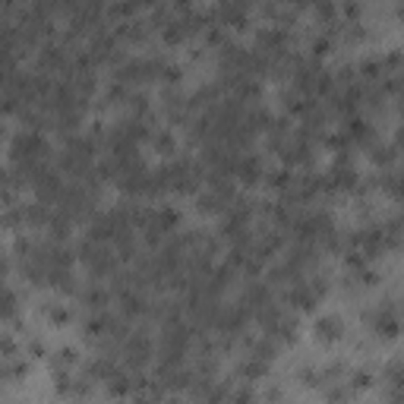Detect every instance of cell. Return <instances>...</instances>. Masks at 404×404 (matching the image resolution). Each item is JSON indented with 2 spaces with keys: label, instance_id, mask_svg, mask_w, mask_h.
Wrapping results in <instances>:
<instances>
[{
  "label": "cell",
  "instance_id": "obj_1",
  "mask_svg": "<svg viewBox=\"0 0 404 404\" xmlns=\"http://www.w3.org/2000/svg\"><path fill=\"white\" fill-rule=\"evenodd\" d=\"M363 319H366V325H370L379 338H395L398 335V325H401V322H398V309L391 307V303L370 307L366 313H363Z\"/></svg>",
  "mask_w": 404,
  "mask_h": 404
},
{
  "label": "cell",
  "instance_id": "obj_2",
  "mask_svg": "<svg viewBox=\"0 0 404 404\" xmlns=\"http://www.w3.org/2000/svg\"><path fill=\"white\" fill-rule=\"evenodd\" d=\"M124 357L127 370H145V363L152 360V338L145 332H130L124 338Z\"/></svg>",
  "mask_w": 404,
  "mask_h": 404
},
{
  "label": "cell",
  "instance_id": "obj_3",
  "mask_svg": "<svg viewBox=\"0 0 404 404\" xmlns=\"http://www.w3.org/2000/svg\"><path fill=\"white\" fill-rule=\"evenodd\" d=\"M313 335H316V341H319V344H335L338 338L344 335V322H341V316H335V313H322L319 319L313 322Z\"/></svg>",
  "mask_w": 404,
  "mask_h": 404
},
{
  "label": "cell",
  "instance_id": "obj_4",
  "mask_svg": "<svg viewBox=\"0 0 404 404\" xmlns=\"http://www.w3.org/2000/svg\"><path fill=\"white\" fill-rule=\"evenodd\" d=\"M114 325H117V319L104 309V313H92L89 319L83 322V332H86V338H92V341H102V338L114 335Z\"/></svg>",
  "mask_w": 404,
  "mask_h": 404
},
{
  "label": "cell",
  "instance_id": "obj_5",
  "mask_svg": "<svg viewBox=\"0 0 404 404\" xmlns=\"http://www.w3.org/2000/svg\"><path fill=\"white\" fill-rule=\"evenodd\" d=\"M32 370V363L26 357H10V360H0V382H19V379L29 376Z\"/></svg>",
  "mask_w": 404,
  "mask_h": 404
},
{
  "label": "cell",
  "instance_id": "obj_6",
  "mask_svg": "<svg viewBox=\"0 0 404 404\" xmlns=\"http://www.w3.org/2000/svg\"><path fill=\"white\" fill-rule=\"evenodd\" d=\"M149 143H152V152H158L161 158H174V152H177V136L171 130H165V127L152 130Z\"/></svg>",
  "mask_w": 404,
  "mask_h": 404
},
{
  "label": "cell",
  "instance_id": "obj_7",
  "mask_svg": "<svg viewBox=\"0 0 404 404\" xmlns=\"http://www.w3.org/2000/svg\"><path fill=\"white\" fill-rule=\"evenodd\" d=\"M268 373V363L266 360H259V357H253V354H247L243 360L237 363V376L243 379V382H253V379H262Z\"/></svg>",
  "mask_w": 404,
  "mask_h": 404
},
{
  "label": "cell",
  "instance_id": "obj_8",
  "mask_svg": "<svg viewBox=\"0 0 404 404\" xmlns=\"http://www.w3.org/2000/svg\"><path fill=\"white\" fill-rule=\"evenodd\" d=\"M42 316L51 322V325H70V322H73V309H70L63 300L42 303Z\"/></svg>",
  "mask_w": 404,
  "mask_h": 404
},
{
  "label": "cell",
  "instance_id": "obj_9",
  "mask_svg": "<svg viewBox=\"0 0 404 404\" xmlns=\"http://www.w3.org/2000/svg\"><path fill=\"white\" fill-rule=\"evenodd\" d=\"M79 366V350L73 344H63L51 354V370H76Z\"/></svg>",
  "mask_w": 404,
  "mask_h": 404
},
{
  "label": "cell",
  "instance_id": "obj_10",
  "mask_svg": "<svg viewBox=\"0 0 404 404\" xmlns=\"http://www.w3.org/2000/svg\"><path fill=\"white\" fill-rule=\"evenodd\" d=\"M83 303L92 309V313H104L111 303V291L102 288V284H92V288L83 291Z\"/></svg>",
  "mask_w": 404,
  "mask_h": 404
},
{
  "label": "cell",
  "instance_id": "obj_11",
  "mask_svg": "<svg viewBox=\"0 0 404 404\" xmlns=\"http://www.w3.org/2000/svg\"><path fill=\"white\" fill-rule=\"evenodd\" d=\"M344 385H348L354 395H360V391H366V389H373V385H376V376H373L370 370H348Z\"/></svg>",
  "mask_w": 404,
  "mask_h": 404
},
{
  "label": "cell",
  "instance_id": "obj_12",
  "mask_svg": "<svg viewBox=\"0 0 404 404\" xmlns=\"http://www.w3.org/2000/svg\"><path fill=\"white\" fill-rule=\"evenodd\" d=\"M262 180H266L268 190L284 193V190L291 186V180H294V174H291V168H275V171H266V174H262Z\"/></svg>",
  "mask_w": 404,
  "mask_h": 404
},
{
  "label": "cell",
  "instance_id": "obj_13",
  "mask_svg": "<svg viewBox=\"0 0 404 404\" xmlns=\"http://www.w3.org/2000/svg\"><path fill=\"white\" fill-rule=\"evenodd\" d=\"M322 395H325V404H348L354 398V391L344 382H332V385H322Z\"/></svg>",
  "mask_w": 404,
  "mask_h": 404
},
{
  "label": "cell",
  "instance_id": "obj_14",
  "mask_svg": "<svg viewBox=\"0 0 404 404\" xmlns=\"http://www.w3.org/2000/svg\"><path fill=\"white\" fill-rule=\"evenodd\" d=\"M73 379H76V370H54V389H57V395L73 398Z\"/></svg>",
  "mask_w": 404,
  "mask_h": 404
},
{
  "label": "cell",
  "instance_id": "obj_15",
  "mask_svg": "<svg viewBox=\"0 0 404 404\" xmlns=\"http://www.w3.org/2000/svg\"><path fill=\"white\" fill-rule=\"evenodd\" d=\"M19 354H22L19 341L13 335H7V332H0V360H10V357H19Z\"/></svg>",
  "mask_w": 404,
  "mask_h": 404
},
{
  "label": "cell",
  "instance_id": "obj_16",
  "mask_svg": "<svg viewBox=\"0 0 404 404\" xmlns=\"http://www.w3.org/2000/svg\"><path fill=\"white\" fill-rule=\"evenodd\" d=\"M297 382L307 389H319V366H300L297 370Z\"/></svg>",
  "mask_w": 404,
  "mask_h": 404
},
{
  "label": "cell",
  "instance_id": "obj_17",
  "mask_svg": "<svg viewBox=\"0 0 404 404\" xmlns=\"http://www.w3.org/2000/svg\"><path fill=\"white\" fill-rule=\"evenodd\" d=\"M281 401H284V389H281V385H268L262 404H281Z\"/></svg>",
  "mask_w": 404,
  "mask_h": 404
},
{
  "label": "cell",
  "instance_id": "obj_18",
  "mask_svg": "<svg viewBox=\"0 0 404 404\" xmlns=\"http://www.w3.org/2000/svg\"><path fill=\"white\" fill-rule=\"evenodd\" d=\"M26 354H29V357H32V360H42V357H45V354H48V350H45V344H42V341H29Z\"/></svg>",
  "mask_w": 404,
  "mask_h": 404
},
{
  "label": "cell",
  "instance_id": "obj_19",
  "mask_svg": "<svg viewBox=\"0 0 404 404\" xmlns=\"http://www.w3.org/2000/svg\"><path fill=\"white\" fill-rule=\"evenodd\" d=\"M158 404H184L180 398H171V401H158Z\"/></svg>",
  "mask_w": 404,
  "mask_h": 404
},
{
  "label": "cell",
  "instance_id": "obj_20",
  "mask_svg": "<svg viewBox=\"0 0 404 404\" xmlns=\"http://www.w3.org/2000/svg\"><path fill=\"white\" fill-rule=\"evenodd\" d=\"M281 404H291V401H281Z\"/></svg>",
  "mask_w": 404,
  "mask_h": 404
}]
</instances>
